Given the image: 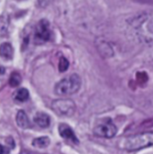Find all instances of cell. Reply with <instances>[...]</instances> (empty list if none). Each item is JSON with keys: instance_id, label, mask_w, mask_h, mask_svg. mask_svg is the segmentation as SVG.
Instances as JSON below:
<instances>
[{"instance_id": "1", "label": "cell", "mask_w": 153, "mask_h": 154, "mask_svg": "<svg viewBox=\"0 0 153 154\" xmlns=\"http://www.w3.org/2000/svg\"><path fill=\"white\" fill-rule=\"evenodd\" d=\"M82 86V79L76 73L71 74L55 86V94L59 96H69L76 94Z\"/></svg>"}, {"instance_id": "2", "label": "cell", "mask_w": 153, "mask_h": 154, "mask_svg": "<svg viewBox=\"0 0 153 154\" xmlns=\"http://www.w3.org/2000/svg\"><path fill=\"white\" fill-rule=\"evenodd\" d=\"M153 145V132L132 135L124 140V148L128 152H136Z\"/></svg>"}, {"instance_id": "3", "label": "cell", "mask_w": 153, "mask_h": 154, "mask_svg": "<svg viewBox=\"0 0 153 154\" xmlns=\"http://www.w3.org/2000/svg\"><path fill=\"white\" fill-rule=\"evenodd\" d=\"M117 133L116 126L110 119H103L96 124L93 128V134L98 137L112 138Z\"/></svg>"}, {"instance_id": "4", "label": "cell", "mask_w": 153, "mask_h": 154, "mask_svg": "<svg viewBox=\"0 0 153 154\" xmlns=\"http://www.w3.org/2000/svg\"><path fill=\"white\" fill-rule=\"evenodd\" d=\"M52 31L50 29V24L47 20H41L36 25L33 32V39L37 45H41L49 41L51 38Z\"/></svg>"}, {"instance_id": "5", "label": "cell", "mask_w": 153, "mask_h": 154, "mask_svg": "<svg viewBox=\"0 0 153 154\" xmlns=\"http://www.w3.org/2000/svg\"><path fill=\"white\" fill-rule=\"evenodd\" d=\"M52 110L58 116L72 117L75 112L76 105L70 99H59L52 103Z\"/></svg>"}, {"instance_id": "6", "label": "cell", "mask_w": 153, "mask_h": 154, "mask_svg": "<svg viewBox=\"0 0 153 154\" xmlns=\"http://www.w3.org/2000/svg\"><path fill=\"white\" fill-rule=\"evenodd\" d=\"M58 132H59V134L64 139L70 140L73 143H79V140L77 139V137H76L75 134L73 132V130L67 124H64V123L60 124L59 127H58Z\"/></svg>"}, {"instance_id": "7", "label": "cell", "mask_w": 153, "mask_h": 154, "mask_svg": "<svg viewBox=\"0 0 153 154\" xmlns=\"http://www.w3.org/2000/svg\"><path fill=\"white\" fill-rule=\"evenodd\" d=\"M34 122L42 128H48L50 125V117L44 112H37L34 116Z\"/></svg>"}, {"instance_id": "8", "label": "cell", "mask_w": 153, "mask_h": 154, "mask_svg": "<svg viewBox=\"0 0 153 154\" xmlns=\"http://www.w3.org/2000/svg\"><path fill=\"white\" fill-rule=\"evenodd\" d=\"M16 123L19 128L22 129H27L31 127V123L28 116L23 110H19L16 115Z\"/></svg>"}, {"instance_id": "9", "label": "cell", "mask_w": 153, "mask_h": 154, "mask_svg": "<svg viewBox=\"0 0 153 154\" xmlns=\"http://www.w3.org/2000/svg\"><path fill=\"white\" fill-rule=\"evenodd\" d=\"M14 55V48L10 43H3L0 45V57L5 60H11Z\"/></svg>"}, {"instance_id": "10", "label": "cell", "mask_w": 153, "mask_h": 154, "mask_svg": "<svg viewBox=\"0 0 153 154\" xmlns=\"http://www.w3.org/2000/svg\"><path fill=\"white\" fill-rule=\"evenodd\" d=\"M49 143H50V139L47 136H41L39 138H35L32 141V145L35 148H39V149H43L47 147Z\"/></svg>"}, {"instance_id": "11", "label": "cell", "mask_w": 153, "mask_h": 154, "mask_svg": "<svg viewBox=\"0 0 153 154\" xmlns=\"http://www.w3.org/2000/svg\"><path fill=\"white\" fill-rule=\"evenodd\" d=\"M14 99L18 102H25L29 99V91L26 88H20L14 93Z\"/></svg>"}, {"instance_id": "12", "label": "cell", "mask_w": 153, "mask_h": 154, "mask_svg": "<svg viewBox=\"0 0 153 154\" xmlns=\"http://www.w3.org/2000/svg\"><path fill=\"white\" fill-rule=\"evenodd\" d=\"M9 27V18L8 16L2 15L0 16V36H5L8 32Z\"/></svg>"}, {"instance_id": "13", "label": "cell", "mask_w": 153, "mask_h": 154, "mask_svg": "<svg viewBox=\"0 0 153 154\" xmlns=\"http://www.w3.org/2000/svg\"><path fill=\"white\" fill-rule=\"evenodd\" d=\"M22 83V76L18 72H13L9 78V85L12 88H17Z\"/></svg>"}, {"instance_id": "14", "label": "cell", "mask_w": 153, "mask_h": 154, "mask_svg": "<svg viewBox=\"0 0 153 154\" xmlns=\"http://www.w3.org/2000/svg\"><path fill=\"white\" fill-rule=\"evenodd\" d=\"M69 68V62L65 57H61L58 63V69L60 72H65Z\"/></svg>"}, {"instance_id": "15", "label": "cell", "mask_w": 153, "mask_h": 154, "mask_svg": "<svg viewBox=\"0 0 153 154\" xmlns=\"http://www.w3.org/2000/svg\"><path fill=\"white\" fill-rule=\"evenodd\" d=\"M5 143H6V145L9 147V149H14V148L15 147V141H14V139H13L11 136L7 137V138L5 139Z\"/></svg>"}, {"instance_id": "16", "label": "cell", "mask_w": 153, "mask_h": 154, "mask_svg": "<svg viewBox=\"0 0 153 154\" xmlns=\"http://www.w3.org/2000/svg\"><path fill=\"white\" fill-rule=\"evenodd\" d=\"M53 2V0H38V4L41 7L45 8L47 7V5H49L51 3Z\"/></svg>"}, {"instance_id": "17", "label": "cell", "mask_w": 153, "mask_h": 154, "mask_svg": "<svg viewBox=\"0 0 153 154\" xmlns=\"http://www.w3.org/2000/svg\"><path fill=\"white\" fill-rule=\"evenodd\" d=\"M9 150H10V149L5 148V147H4L3 145H1V144H0V154L9 153V152H10V151H9Z\"/></svg>"}, {"instance_id": "18", "label": "cell", "mask_w": 153, "mask_h": 154, "mask_svg": "<svg viewBox=\"0 0 153 154\" xmlns=\"http://www.w3.org/2000/svg\"><path fill=\"white\" fill-rule=\"evenodd\" d=\"M5 72V68L0 65V76H1V75H4Z\"/></svg>"}, {"instance_id": "19", "label": "cell", "mask_w": 153, "mask_h": 154, "mask_svg": "<svg viewBox=\"0 0 153 154\" xmlns=\"http://www.w3.org/2000/svg\"><path fill=\"white\" fill-rule=\"evenodd\" d=\"M19 1H21V0H19Z\"/></svg>"}]
</instances>
